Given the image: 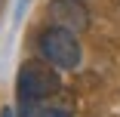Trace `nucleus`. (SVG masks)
Segmentation results:
<instances>
[{
  "instance_id": "2",
  "label": "nucleus",
  "mask_w": 120,
  "mask_h": 117,
  "mask_svg": "<svg viewBox=\"0 0 120 117\" xmlns=\"http://www.w3.org/2000/svg\"><path fill=\"white\" fill-rule=\"evenodd\" d=\"M37 46H40V56L49 65H56L59 71H77L83 62V49H80L77 34L62 28V25H52V22L40 31Z\"/></svg>"
},
{
  "instance_id": "4",
  "label": "nucleus",
  "mask_w": 120,
  "mask_h": 117,
  "mask_svg": "<svg viewBox=\"0 0 120 117\" xmlns=\"http://www.w3.org/2000/svg\"><path fill=\"white\" fill-rule=\"evenodd\" d=\"M34 117H71V111L56 108V105H43V108H37V111H34Z\"/></svg>"
},
{
  "instance_id": "1",
  "label": "nucleus",
  "mask_w": 120,
  "mask_h": 117,
  "mask_svg": "<svg viewBox=\"0 0 120 117\" xmlns=\"http://www.w3.org/2000/svg\"><path fill=\"white\" fill-rule=\"evenodd\" d=\"M62 86L59 68L49 62H25L15 77V117H34L43 99L56 96Z\"/></svg>"
},
{
  "instance_id": "5",
  "label": "nucleus",
  "mask_w": 120,
  "mask_h": 117,
  "mask_svg": "<svg viewBox=\"0 0 120 117\" xmlns=\"http://www.w3.org/2000/svg\"><path fill=\"white\" fill-rule=\"evenodd\" d=\"M0 117H15V108H3V111H0Z\"/></svg>"
},
{
  "instance_id": "6",
  "label": "nucleus",
  "mask_w": 120,
  "mask_h": 117,
  "mask_svg": "<svg viewBox=\"0 0 120 117\" xmlns=\"http://www.w3.org/2000/svg\"><path fill=\"white\" fill-rule=\"evenodd\" d=\"M25 3H28V0H22V6H25Z\"/></svg>"
},
{
  "instance_id": "3",
  "label": "nucleus",
  "mask_w": 120,
  "mask_h": 117,
  "mask_svg": "<svg viewBox=\"0 0 120 117\" xmlns=\"http://www.w3.org/2000/svg\"><path fill=\"white\" fill-rule=\"evenodd\" d=\"M46 12H49L52 25H62L74 34H83L89 28V9L83 0H49Z\"/></svg>"
}]
</instances>
